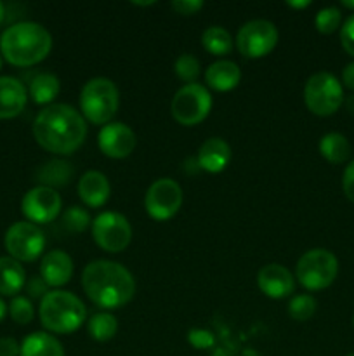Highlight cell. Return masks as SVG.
<instances>
[{
	"label": "cell",
	"instance_id": "cell-22",
	"mask_svg": "<svg viewBox=\"0 0 354 356\" xmlns=\"http://www.w3.org/2000/svg\"><path fill=\"white\" fill-rule=\"evenodd\" d=\"M19 356H65V350L51 334L33 332L21 343Z\"/></svg>",
	"mask_w": 354,
	"mask_h": 356
},
{
	"label": "cell",
	"instance_id": "cell-41",
	"mask_svg": "<svg viewBox=\"0 0 354 356\" xmlns=\"http://www.w3.org/2000/svg\"><path fill=\"white\" fill-rule=\"evenodd\" d=\"M6 315H7V305L2 301V299H0V322L6 318Z\"/></svg>",
	"mask_w": 354,
	"mask_h": 356
},
{
	"label": "cell",
	"instance_id": "cell-38",
	"mask_svg": "<svg viewBox=\"0 0 354 356\" xmlns=\"http://www.w3.org/2000/svg\"><path fill=\"white\" fill-rule=\"evenodd\" d=\"M21 344L14 337H0V356H19Z\"/></svg>",
	"mask_w": 354,
	"mask_h": 356
},
{
	"label": "cell",
	"instance_id": "cell-43",
	"mask_svg": "<svg viewBox=\"0 0 354 356\" xmlns=\"http://www.w3.org/2000/svg\"><path fill=\"white\" fill-rule=\"evenodd\" d=\"M3 19H6V7H3V3L0 2V24L3 23Z\"/></svg>",
	"mask_w": 354,
	"mask_h": 356
},
{
	"label": "cell",
	"instance_id": "cell-5",
	"mask_svg": "<svg viewBox=\"0 0 354 356\" xmlns=\"http://www.w3.org/2000/svg\"><path fill=\"white\" fill-rule=\"evenodd\" d=\"M120 106V92L110 79H90L80 92V110L83 118L97 125L110 124Z\"/></svg>",
	"mask_w": 354,
	"mask_h": 356
},
{
	"label": "cell",
	"instance_id": "cell-26",
	"mask_svg": "<svg viewBox=\"0 0 354 356\" xmlns=\"http://www.w3.org/2000/svg\"><path fill=\"white\" fill-rule=\"evenodd\" d=\"M201 45L212 56H226L233 49V38L222 26H208L201 33Z\"/></svg>",
	"mask_w": 354,
	"mask_h": 356
},
{
	"label": "cell",
	"instance_id": "cell-47",
	"mask_svg": "<svg viewBox=\"0 0 354 356\" xmlns=\"http://www.w3.org/2000/svg\"><path fill=\"white\" fill-rule=\"evenodd\" d=\"M346 356H354V353H351V355H346Z\"/></svg>",
	"mask_w": 354,
	"mask_h": 356
},
{
	"label": "cell",
	"instance_id": "cell-16",
	"mask_svg": "<svg viewBox=\"0 0 354 356\" xmlns=\"http://www.w3.org/2000/svg\"><path fill=\"white\" fill-rule=\"evenodd\" d=\"M73 261L65 250L56 249L45 254L40 261V278L49 287H62L71 280Z\"/></svg>",
	"mask_w": 354,
	"mask_h": 356
},
{
	"label": "cell",
	"instance_id": "cell-27",
	"mask_svg": "<svg viewBox=\"0 0 354 356\" xmlns=\"http://www.w3.org/2000/svg\"><path fill=\"white\" fill-rule=\"evenodd\" d=\"M90 337L97 343H106L115 337L118 330V322L111 313H96L90 316L89 323H87Z\"/></svg>",
	"mask_w": 354,
	"mask_h": 356
},
{
	"label": "cell",
	"instance_id": "cell-44",
	"mask_svg": "<svg viewBox=\"0 0 354 356\" xmlns=\"http://www.w3.org/2000/svg\"><path fill=\"white\" fill-rule=\"evenodd\" d=\"M344 7H349V9H354V0H342Z\"/></svg>",
	"mask_w": 354,
	"mask_h": 356
},
{
	"label": "cell",
	"instance_id": "cell-9",
	"mask_svg": "<svg viewBox=\"0 0 354 356\" xmlns=\"http://www.w3.org/2000/svg\"><path fill=\"white\" fill-rule=\"evenodd\" d=\"M3 245L9 257L19 263H31L42 256L45 249V235L37 225L30 221H17L7 229Z\"/></svg>",
	"mask_w": 354,
	"mask_h": 356
},
{
	"label": "cell",
	"instance_id": "cell-19",
	"mask_svg": "<svg viewBox=\"0 0 354 356\" xmlns=\"http://www.w3.org/2000/svg\"><path fill=\"white\" fill-rule=\"evenodd\" d=\"M233 159L231 146L222 138H210L198 149V165L210 174L222 172Z\"/></svg>",
	"mask_w": 354,
	"mask_h": 356
},
{
	"label": "cell",
	"instance_id": "cell-31",
	"mask_svg": "<svg viewBox=\"0 0 354 356\" xmlns=\"http://www.w3.org/2000/svg\"><path fill=\"white\" fill-rule=\"evenodd\" d=\"M340 21H342L340 9H337V7H325V9H321L316 14L314 24L319 33L330 35L337 31V28L340 26Z\"/></svg>",
	"mask_w": 354,
	"mask_h": 356
},
{
	"label": "cell",
	"instance_id": "cell-10",
	"mask_svg": "<svg viewBox=\"0 0 354 356\" xmlns=\"http://www.w3.org/2000/svg\"><path fill=\"white\" fill-rule=\"evenodd\" d=\"M92 238L106 252H121L132 240V226L120 212H103L92 221Z\"/></svg>",
	"mask_w": 354,
	"mask_h": 356
},
{
	"label": "cell",
	"instance_id": "cell-29",
	"mask_svg": "<svg viewBox=\"0 0 354 356\" xmlns=\"http://www.w3.org/2000/svg\"><path fill=\"white\" fill-rule=\"evenodd\" d=\"M316 313V299L309 294H298L288 302V315L297 322H305Z\"/></svg>",
	"mask_w": 354,
	"mask_h": 356
},
{
	"label": "cell",
	"instance_id": "cell-32",
	"mask_svg": "<svg viewBox=\"0 0 354 356\" xmlns=\"http://www.w3.org/2000/svg\"><path fill=\"white\" fill-rule=\"evenodd\" d=\"M9 313L14 322L19 323V325H28L33 320L35 308L30 299L24 298V296H17V298H14L10 301Z\"/></svg>",
	"mask_w": 354,
	"mask_h": 356
},
{
	"label": "cell",
	"instance_id": "cell-24",
	"mask_svg": "<svg viewBox=\"0 0 354 356\" xmlns=\"http://www.w3.org/2000/svg\"><path fill=\"white\" fill-rule=\"evenodd\" d=\"M61 83L54 73H38L30 82V97L37 104H49L58 97Z\"/></svg>",
	"mask_w": 354,
	"mask_h": 356
},
{
	"label": "cell",
	"instance_id": "cell-23",
	"mask_svg": "<svg viewBox=\"0 0 354 356\" xmlns=\"http://www.w3.org/2000/svg\"><path fill=\"white\" fill-rule=\"evenodd\" d=\"M26 285V273L19 261L0 257V294L16 296Z\"/></svg>",
	"mask_w": 354,
	"mask_h": 356
},
{
	"label": "cell",
	"instance_id": "cell-1",
	"mask_svg": "<svg viewBox=\"0 0 354 356\" xmlns=\"http://www.w3.org/2000/svg\"><path fill=\"white\" fill-rule=\"evenodd\" d=\"M33 136L47 152L71 155L85 141V118L69 104H49L35 117Z\"/></svg>",
	"mask_w": 354,
	"mask_h": 356
},
{
	"label": "cell",
	"instance_id": "cell-7",
	"mask_svg": "<svg viewBox=\"0 0 354 356\" xmlns=\"http://www.w3.org/2000/svg\"><path fill=\"white\" fill-rule=\"evenodd\" d=\"M305 106L318 117H330L344 103L342 83L328 72H319L309 76L304 87Z\"/></svg>",
	"mask_w": 354,
	"mask_h": 356
},
{
	"label": "cell",
	"instance_id": "cell-2",
	"mask_svg": "<svg viewBox=\"0 0 354 356\" xmlns=\"http://www.w3.org/2000/svg\"><path fill=\"white\" fill-rule=\"evenodd\" d=\"M82 287L87 298L103 309L121 308L135 294V280L130 271L106 259L92 261L83 268Z\"/></svg>",
	"mask_w": 354,
	"mask_h": 356
},
{
	"label": "cell",
	"instance_id": "cell-4",
	"mask_svg": "<svg viewBox=\"0 0 354 356\" xmlns=\"http://www.w3.org/2000/svg\"><path fill=\"white\" fill-rule=\"evenodd\" d=\"M40 322L52 334H71L85 322V306L75 294L49 291L40 301Z\"/></svg>",
	"mask_w": 354,
	"mask_h": 356
},
{
	"label": "cell",
	"instance_id": "cell-12",
	"mask_svg": "<svg viewBox=\"0 0 354 356\" xmlns=\"http://www.w3.org/2000/svg\"><path fill=\"white\" fill-rule=\"evenodd\" d=\"M183 205V190L179 183L170 177H160L148 188L144 207L155 221H167L179 212Z\"/></svg>",
	"mask_w": 354,
	"mask_h": 356
},
{
	"label": "cell",
	"instance_id": "cell-21",
	"mask_svg": "<svg viewBox=\"0 0 354 356\" xmlns=\"http://www.w3.org/2000/svg\"><path fill=\"white\" fill-rule=\"evenodd\" d=\"M73 174H75L73 163L66 162V160L54 159L45 162L44 165L38 169L37 177L38 183H42V186L56 190V188L66 186V184L73 179Z\"/></svg>",
	"mask_w": 354,
	"mask_h": 356
},
{
	"label": "cell",
	"instance_id": "cell-20",
	"mask_svg": "<svg viewBox=\"0 0 354 356\" xmlns=\"http://www.w3.org/2000/svg\"><path fill=\"white\" fill-rule=\"evenodd\" d=\"M242 80V70L235 61L229 59H219L212 63L205 72V82L210 89L219 90V92H228L235 89Z\"/></svg>",
	"mask_w": 354,
	"mask_h": 356
},
{
	"label": "cell",
	"instance_id": "cell-46",
	"mask_svg": "<svg viewBox=\"0 0 354 356\" xmlns=\"http://www.w3.org/2000/svg\"><path fill=\"white\" fill-rule=\"evenodd\" d=\"M0 68H2V56H0Z\"/></svg>",
	"mask_w": 354,
	"mask_h": 356
},
{
	"label": "cell",
	"instance_id": "cell-3",
	"mask_svg": "<svg viewBox=\"0 0 354 356\" xmlns=\"http://www.w3.org/2000/svg\"><path fill=\"white\" fill-rule=\"evenodd\" d=\"M52 49V37L47 28L33 21L10 24L0 35V52L14 66H33L44 61Z\"/></svg>",
	"mask_w": 354,
	"mask_h": 356
},
{
	"label": "cell",
	"instance_id": "cell-30",
	"mask_svg": "<svg viewBox=\"0 0 354 356\" xmlns=\"http://www.w3.org/2000/svg\"><path fill=\"white\" fill-rule=\"evenodd\" d=\"M174 70H176V75L179 76L183 82L194 83L198 76H200L201 66H200V61H198L194 56L183 54L177 58L176 65H174Z\"/></svg>",
	"mask_w": 354,
	"mask_h": 356
},
{
	"label": "cell",
	"instance_id": "cell-35",
	"mask_svg": "<svg viewBox=\"0 0 354 356\" xmlns=\"http://www.w3.org/2000/svg\"><path fill=\"white\" fill-rule=\"evenodd\" d=\"M26 292L30 298H33V299L40 298V301H42V299H44V296L49 292V285L45 284L40 277H33L26 282Z\"/></svg>",
	"mask_w": 354,
	"mask_h": 356
},
{
	"label": "cell",
	"instance_id": "cell-37",
	"mask_svg": "<svg viewBox=\"0 0 354 356\" xmlns=\"http://www.w3.org/2000/svg\"><path fill=\"white\" fill-rule=\"evenodd\" d=\"M189 343L193 344V346H196L198 350H203V348L210 346V344L214 343V339H212L210 332H207V330H191Z\"/></svg>",
	"mask_w": 354,
	"mask_h": 356
},
{
	"label": "cell",
	"instance_id": "cell-34",
	"mask_svg": "<svg viewBox=\"0 0 354 356\" xmlns=\"http://www.w3.org/2000/svg\"><path fill=\"white\" fill-rule=\"evenodd\" d=\"M170 6L183 16H191V14H196L203 7V2L201 0H174Z\"/></svg>",
	"mask_w": 354,
	"mask_h": 356
},
{
	"label": "cell",
	"instance_id": "cell-15",
	"mask_svg": "<svg viewBox=\"0 0 354 356\" xmlns=\"http://www.w3.org/2000/svg\"><path fill=\"white\" fill-rule=\"evenodd\" d=\"M257 285L271 299H283L294 292L295 280L288 268L271 263L260 268L257 273Z\"/></svg>",
	"mask_w": 354,
	"mask_h": 356
},
{
	"label": "cell",
	"instance_id": "cell-11",
	"mask_svg": "<svg viewBox=\"0 0 354 356\" xmlns=\"http://www.w3.org/2000/svg\"><path fill=\"white\" fill-rule=\"evenodd\" d=\"M278 44V28L267 19H252L242 24L236 35V47L245 58L257 59L269 54Z\"/></svg>",
	"mask_w": 354,
	"mask_h": 356
},
{
	"label": "cell",
	"instance_id": "cell-13",
	"mask_svg": "<svg viewBox=\"0 0 354 356\" xmlns=\"http://www.w3.org/2000/svg\"><path fill=\"white\" fill-rule=\"evenodd\" d=\"M62 207L61 195L47 186L31 188L21 200L24 218L33 225H47L59 216Z\"/></svg>",
	"mask_w": 354,
	"mask_h": 356
},
{
	"label": "cell",
	"instance_id": "cell-18",
	"mask_svg": "<svg viewBox=\"0 0 354 356\" xmlns=\"http://www.w3.org/2000/svg\"><path fill=\"white\" fill-rule=\"evenodd\" d=\"M28 94L21 80L14 76H0V120L17 117L24 110Z\"/></svg>",
	"mask_w": 354,
	"mask_h": 356
},
{
	"label": "cell",
	"instance_id": "cell-8",
	"mask_svg": "<svg viewBox=\"0 0 354 356\" xmlns=\"http://www.w3.org/2000/svg\"><path fill=\"white\" fill-rule=\"evenodd\" d=\"M170 110H172V117L180 125L193 127L208 117L212 110V96L207 87L201 83H184L174 94Z\"/></svg>",
	"mask_w": 354,
	"mask_h": 356
},
{
	"label": "cell",
	"instance_id": "cell-36",
	"mask_svg": "<svg viewBox=\"0 0 354 356\" xmlns=\"http://www.w3.org/2000/svg\"><path fill=\"white\" fill-rule=\"evenodd\" d=\"M342 188L346 197L354 204V160L346 167V170H344Z\"/></svg>",
	"mask_w": 354,
	"mask_h": 356
},
{
	"label": "cell",
	"instance_id": "cell-33",
	"mask_svg": "<svg viewBox=\"0 0 354 356\" xmlns=\"http://www.w3.org/2000/svg\"><path fill=\"white\" fill-rule=\"evenodd\" d=\"M340 42L347 54L354 56V14H351L346 21H344L342 28H340Z\"/></svg>",
	"mask_w": 354,
	"mask_h": 356
},
{
	"label": "cell",
	"instance_id": "cell-39",
	"mask_svg": "<svg viewBox=\"0 0 354 356\" xmlns=\"http://www.w3.org/2000/svg\"><path fill=\"white\" fill-rule=\"evenodd\" d=\"M342 82L347 89L354 90V63H349V65L344 68L342 72Z\"/></svg>",
	"mask_w": 354,
	"mask_h": 356
},
{
	"label": "cell",
	"instance_id": "cell-14",
	"mask_svg": "<svg viewBox=\"0 0 354 356\" xmlns=\"http://www.w3.org/2000/svg\"><path fill=\"white\" fill-rule=\"evenodd\" d=\"M135 139L134 131L128 127L127 124L121 122H110L104 125L97 136V145L99 149L110 159H127L135 148Z\"/></svg>",
	"mask_w": 354,
	"mask_h": 356
},
{
	"label": "cell",
	"instance_id": "cell-25",
	"mask_svg": "<svg viewBox=\"0 0 354 356\" xmlns=\"http://www.w3.org/2000/svg\"><path fill=\"white\" fill-rule=\"evenodd\" d=\"M319 153L330 163H344L351 156V145L340 132H328L319 141Z\"/></svg>",
	"mask_w": 354,
	"mask_h": 356
},
{
	"label": "cell",
	"instance_id": "cell-6",
	"mask_svg": "<svg viewBox=\"0 0 354 356\" xmlns=\"http://www.w3.org/2000/svg\"><path fill=\"white\" fill-rule=\"evenodd\" d=\"M339 273V261L330 250L311 249L297 261L295 277L307 291H323L330 287Z\"/></svg>",
	"mask_w": 354,
	"mask_h": 356
},
{
	"label": "cell",
	"instance_id": "cell-28",
	"mask_svg": "<svg viewBox=\"0 0 354 356\" xmlns=\"http://www.w3.org/2000/svg\"><path fill=\"white\" fill-rule=\"evenodd\" d=\"M62 228L68 229L71 233H80L85 232L90 225H92V219H90V214L85 211V209L78 207V205H73L68 211L62 214L61 218Z\"/></svg>",
	"mask_w": 354,
	"mask_h": 356
},
{
	"label": "cell",
	"instance_id": "cell-17",
	"mask_svg": "<svg viewBox=\"0 0 354 356\" xmlns=\"http://www.w3.org/2000/svg\"><path fill=\"white\" fill-rule=\"evenodd\" d=\"M78 197L87 207H103L111 193L110 181L99 170H87L78 181Z\"/></svg>",
	"mask_w": 354,
	"mask_h": 356
},
{
	"label": "cell",
	"instance_id": "cell-45",
	"mask_svg": "<svg viewBox=\"0 0 354 356\" xmlns=\"http://www.w3.org/2000/svg\"><path fill=\"white\" fill-rule=\"evenodd\" d=\"M153 2H134V6H151Z\"/></svg>",
	"mask_w": 354,
	"mask_h": 356
},
{
	"label": "cell",
	"instance_id": "cell-40",
	"mask_svg": "<svg viewBox=\"0 0 354 356\" xmlns=\"http://www.w3.org/2000/svg\"><path fill=\"white\" fill-rule=\"evenodd\" d=\"M287 6L294 7V9H304V7L311 6V2H309V0H302V2H295V0H288Z\"/></svg>",
	"mask_w": 354,
	"mask_h": 356
},
{
	"label": "cell",
	"instance_id": "cell-42",
	"mask_svg": "<svg viewBox=\"0 0 354 356\" xmlns=\"http://www.w3.org/2000/svg\"><path fill=\"white\" fill-rule=\"evenodd\" d=\"M347 110H349L351 113H354V96L347 97Z\"/></svg>",
	"mask_w": 354,
	"mask_h": 356
}]
</instances>
